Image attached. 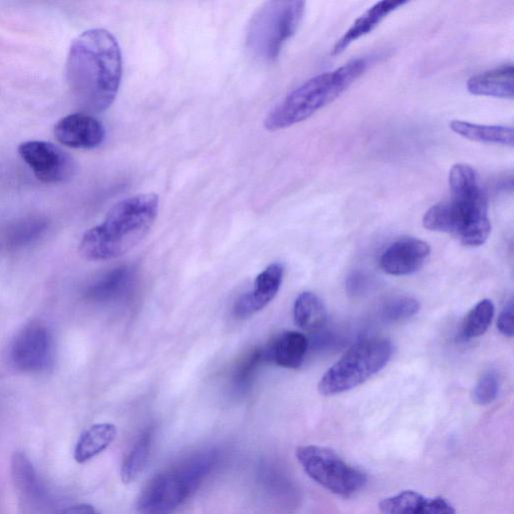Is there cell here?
<instances>
[{
	"label": "cell",
	"instance_id": "obj_10",
	"mask_svg": "<svg viewBox=\"0 0 514 514\" xmlns=\"http://www.w3.org/2000/svg\"><path fill=\"white\" fill-rule=\"evenodd\" d=\"M11 360L23 372L47 370L54 360V341L49 329L39 322L25 327L13 343Z\"/></svg>",
	"mask_w": 514,
	"mask_h": 514
},
{
	"label": "cell",
	"instance_id": "obj_4",
	"mask_svg": "<svg viewBox=\"0 0 514 514\" xmlns=\"http://www.w3.org/2000/svg\"><path fill=\"white\" fill-rule=\"evenodd\" d=\"M365 59L318 75L289 94L267 116L265 127L279 131L302 123L338 99L366 71Z\"/></svg>",
	"mask_w": 514,
	"mask_h": 514
},
{
	"label": "cell",
	"instance_id": "obj_8",
	"mask_svg": "<svg viewBox=\"0 0 514 514\" xmlns=\"http://www.w3.org/2000/svg\"><path fill=\"white\" fill-rule=\"evenodd\" d=\"M296 456L304 471L330 492L351 497L366 486L365 472L347 463L333 450L317 446H300Z\"/></svg>",
	"mask_w": 514,
	"mask_h": 514
},
{
	"label": "cell",
	"instance_id": "obj_17",
	"mask_svg": "<svg viewBox=\"0 0 514 514\" xmlns=\"http://www.w3.org/2000/svg\"><path fill=\"white\" fill-rule=\"evenodd\" d=\"M514 71L512 64H505L473 76L467 82V90L475 96L513 99Z\"/></svg>",
	"mask_w": 514,
	"mask_h": 514
},
{
	"label": "cell",
	"instance_id": "obj_27",
	"mask_svg": "<svg viewBox=\"0 0 514 514\" xmlns=\"http://www.w3.org/2000/svg\"><path fill=\"white\" fill-rule=\"evenodd\" d=\"M126 282V271L118 270L108 274L102 280L93 285L88 295L94 300L104 301L112 298L118 293Z\"/></svg>",
	"mask_w": 514,
	"mask_h": 514
},
{
	"label": "cell",
	"instance_id": "obj_24",
	"mask_svg": "<svg viewBox=\"0 0 514 514\" xmlns=\"http://www.w3.org/2000/svg\"><path fill=\"white\" fill-rule=\"evenodd\" d=\"M48 228L42 217H30L15 224L9 231V241L15 247L26 246L38 239Z\"/></svg>",
	"mask_w": 514,
	"mask_h": 514
},
{
	"label": "cell",
	"instance_id": "obj_25",
	"mask_svg": "<svg viewBox=\"0 0 514 514\" xmlns=\"http://www.w3.org/2000/svg\"><path fill=\"white\" fill-rule=\"evenodd\" d=\"M420 311V304L413 298H398L388 303L382 313L386 322L397 323L411 319Z\"/></svg>",
	"mask_w": 514,
	"mask_h": 514
},
{
	"label": "cell",
	"instance_id": "obj_22",
	"mask_svg": "<svg viewBox=\"0 0 514 514\" xmlns=\"http://www.w3.org/2000/svg\"><path fill=\"white\" fill-rule=\"evenodd\" d=\"M13 477L17 489L30 500L40 499L42 489L35 468L23 452L13 457Z\"/></svg>",
	"mask_w": 514,
	"mask_h": 514
},
{
	"label": "cell",
	"instance_id": "obj_15",
	"mask_svg": "<svg viewBox=\"0 0 514 514\" xmlns=\"http://www.w3.org/2000/svg\"><path fill=\"white\" fill-rule=\"evenodd\" d=\"M407 4L408 2H401V0H382L374 5L357 19L336 43L332 55H341L351 44L373 32L390 14Z\"/></svg>",
	"mask_w": 514,
	"mask_h": 514
},
{
	"label": "cell",
	"instance_id": "obj_21",
	"mask_svg": "<svg viewBox=\"0 0 514 514\" xmlns=\"http://www.w3.org/2000/svg\"><path fill=\"white\" fill-rule=\"evenodd\" d=\"M153 433L144 432L129 449L121 466V478L126 484L136 481L145 470L152 448Z\"/></svg>",
	"mask_w": 514,
	"mask_h": 514
},
{
	"label": "cell",
	"instance_id": "obj_3",
	"mask_svg": "<svg viewBox=\"0 0 514 514\" xmlns=\"http://www.w3.org/2000/svg\"><path fill=\"white\" fill-rule=\"evenodd\" d=\"M159 210L156 194H139L112 207L104 221L84 235L80 251L89 261H111L133 250L149 234Z\"/></svg>",
	"mask_w": 514,
	"mask_h": 514
},
{
	"label": "cell",
	"instance_id": "obj_11",
	"mask_svg": "<svg viewBox=\"0 0 514 514\" xmlns=\"http://www.w3.org/2000/svg\"><path fill=\"white\" fill-rule=\"evenodd\" d=\"M431 248L423 240L405 237L392 243L382 254V270L395 277L417 273L429 259Z\"/></svg>",
	"mask_w": 514,
	"mask_h": 514
},
{
	"label": "cell",
	"instance_id": "obj_7",
	"mask_svg": "<svg viewBox=\"0 0 514 514\" xmlns=\"http://www.w3.org/2000/svg\"><path fill=\"white\" fill-rule=\"evenodd\" d=\"M393 355V345L386 339H369L350 349L323 376L319 392L335 396L353 390L382 371Z\"/></svg>",
	"mask_w": 514,
	"mask_h": 514
},
{
	"label": "cell",
	"instance_id": "obj_5",
	"mask_svg": "<svg viewBox=\"0 0 514 514\" xmlns=\"http://www.w3.org/2000/svg\"><path fill=\"white\" fill-rule=\"evenodd\" d=\"M217 461L215 450H202L157 473L139 494L138 514H173L199 488Z\"/></svg>",
	"mask_w": 514,
	"mask_h": 514
},
{
	"label": "cell",
	"instance_id": "obj_6",
	"mask_svg": "<svg viewBox=\"0 0 514 514\" xmlns=\"http://www.w3.org/2000/svg\"><path fill=\"white\" fill-rule=\"evenodd\" d=\"M306 3L300 0H275L265 4L251 18L246 32L249 54L263 63H273L304 19Z\"/></svg>",
	"mask_w": 514,
	"mask_h": 514
},
{
	"label": "cell",
	"instance_id": "obj_1",
	"mask_svg": "<svg viewBox=\"0 0 514 514\" xmlns=\"http://www.w3.org/2000/svg\"><path fill=\"white\" fill-rule=\"evenodd\" d=\"M123 73L122 53L108 31L94 29L71 45L66 76L77 104L92 113L108 110L117 97Z\"/></svg>",
	"mask_w": 514,
	"mask_h": 514
},
{
	"label": "cell",
	"instance_id": "obj_18",
	"mask_svg": "<svg viewBox=\"0 0 514 514\" xmlns=\"http://www.w3.org/2000/svg\"><path fill=\"white\" fill-rule=\"evenodd\" d=\"M117 428L111 423L91 426L80 436L74 452L75 460L82 464L106 450L116 439Z\"/></svg>",
	"mask_w": 514,
	"mask_h": 514
},
{
	"label": "cell",
	"instance_id": "obj_13",
	"mask_svg": "<svg viewBox=\"0 0 514 514\" xmlns=\"http://www.w3.org/2000/svg\"><path fill=\"white\" fill-rule=\"evenodd\" d=\"M54 133L60 143L74 149H95L106 138L103 124L86 113L64 117L55 126Z\"/></svg>",
	"mask_w": 514,
	"mask_h": 514
},
{
	"label": "cell",
	"instance_id": "obj_26",
	"mask_svg": "<svg viewBox=\"0 0 514 514\" xmlns=\"http://www.w3.org/2000/svg\"><path fill=\"white\" fill-rule=\"evenodd\" d=\"M500 389L499 375L494 370L482 374L473 390V400L480 406L494 402Z\"/></svg>",
	"mask_w": 514,
	"mask_h": 514
},
{
	"label": "cell",
	"instance_id": "obj_2",
	"mask_svg": "<svg viewBox=\"0 0 514 514\" xmlns=\"http://www.w3.org/2000/svg\"><path fill=\"white\" fill-rule=\"evenodd\" d=\"M449 187V199L425 213L424 227L457 235L465 246H481L490 235L491 224L487 194L478 173L467 164H456L449 173Z\"/></svg>",
	"mask_w": 514,
	"mask_h": 514
},
{
	"label": "cell",
	"instance_id": "obj_28",
	"mask_svg": "<svg viewBox=\"0 0 514 514\" xmlns=\"http://www.w3.org/2000/svg\"><path fill=\"white\" fill-rule=\"evenodd\" d=\"M497 328L499 332L505 336L512 338L513 337V303L510 301L505 305L502 311L499 314L497 321Z\"/></svg>",
	"mask_w": 514,
	"mask_h": 514
},
{
	"label": "cell",
	"instance_id": "obj_14",
	"mask_svg": "<svg viewBox=\"0 0 514 514\" xmlns=\"http://www.w3.org/2000/svg\"><path fill=\"white\" fill-rule=\"evenodd\" d=\"M382 514H456L454 506L443 497H426L405 490L383 499L379 504Z\"/></svg>",
	"mask_w": 514,
	"mask_h": 514
},
{
	"label": "cell",
	"instance_id": "obj_16",
	"mask_svg": "<svg viewBox=\"0 0 514 514\" xmlns=\"http://www.w3.org/2000/svg\"><path fill=\"white\" fill-rule=\"evenodd\" d=\"M308 349L309 342L305 335L286 332L263 351V357L280 367L298 369L304 364Z\"/></svg>",
	"mask_w": 514,
	"mask_h": 514
},
{
	"label": "cell",
	"instance_id": "obj_20",
	"mask_svg": "<svg viewBox=\"0 0 514 514\" xmlns=\"http://www.w3.org/2000/svg\"><path fill=\"white\" fill-rule=\"evenodd\" d=\"M294 318L302 330L315 333L327 323V310L323 301L312 292L302 293L294 306Z\"/></svg>",
	"mask_w": 514,
	"mask_h": 514
},
{
	"label": "cell",
	"instance_id": "obj_12",
	"mask_svg": "<svg viewBox=\"0 0 514 514\" xmlns=\"http://www.w3.org/2000/svg\"><path fill=\"white\" fill-rule=\"evenodd\" d=\"M284 277V265L275 263L269 266L257 276L252 290L237 300L233 310L234 316L243 320L264 310L279 294Z\"/></svg>",
	"mask_w": 514,
	"mask_h": 514
},
{
	"label": "cell",
	"instance_id": "obj_29",
	"mask_svg": "<svg viewBox=\"0 0 514 514\" xmlns=\"http://www.w3.org/2000/svg\"><path fill=\"white\" fill-rule=\"evenodd\" d=\"M61 514H100V512L93 505L82 503L65 509Z\"/></svg>",
	"mask_w": 514,
	"mask_h": 514
},
{
	"label": "cell",
	"instance_id": "obj_23",
	"mask_svg": "<svg viewBox=\"0 0 514 514\" xmlns=\"http://www.w3.org/2000/svg\"><path fill=\"white\" fill-rule=\"evenodd\" d=\"M494 313L495 308L490 300L480 301L466 316L461 338L469 341L484 335L492 323Z\"/></svg>",
	"mask_w": 514,
	"mask_h": 514
},
{
	"label": "cell",
	"instance_id": "obj_19",
	"mask_svg": "<svg viewBox=\"0 0 514 514\" xmlns=\"http://www.w3.org/2000/svg\"><path fill=\"white\" fill-rule=\"evenodd\" d=\"M451 130L470 141L513 147L514 134L511 127L478 125L465 121L454 120L450 123Z\"/></svg>",
	"mask_w": 514,
	"mask_h": 514
},
{
	"label": "cell",
	"instance_id": "obj_9",
	"mask_svg": "<svg viewBox=\"0 0 514 514\" xmlns=\"http://www.w3.org/2000/svg\"><path fill=\"white\" fill-rule=\"evenodd\" d=\"M19 154L42 182L58 184L70 181L77 172L75 159L61 147L46 141H28Z\"/></svg>",
	"mask_w": 514,
	"mask_h": 514
}]
</instances>
